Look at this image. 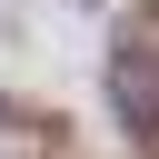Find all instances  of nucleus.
Masks as SVG:
<instances>
[{
  "mask_svg": "<svg viewBox=\"0 0 159 159\" xmlns=\"http://www.w3.org/2000/svg\"><path fill=\"white\" fill-rule=\"evenodd\" d=\"M109 109H119V129L159 139V50L149 40H119L109 50Z\"/></svg>",
  "mask_w": 159,
  "mask_h": 159,
  "instance_id": "nucleus-1",
  "label": "nucleus"
}]
</instances>
